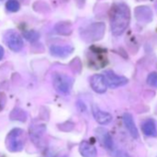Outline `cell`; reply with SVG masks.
<instances>
[{"label":"cell","instance_id":"6da1fadb","mask_svg":"<svg viewBox=\"0 0 157 157\" xmlns=\"http://www.w3.org/2000/svg\"><path fill=\"white\" fill-rule=\"evenodd\" d=\"M130 21L129 8L124 3L114 4L110 10V26L114 35H121L128 27Z\"/></svg>","mask_w":157,"mask_h":157},{"label":"cell","instance_id":"7a4b0ae2","mask_svg":"<svg viewBox=\"0 0 157 157\" xmlns=\"http://www.w3.org/2000/svg\"><path fill=\"white\" fill-rule=\"evenodd\" d=\"M26 141L25 132L21 128H13L7 135L5 144L7 149L11 152L22 151Z\"/></svg>","mask_w":157,"mask_h":157},{"label":"cell","instance_id":"3957f363","mask_svg":"<svg viewBox=\"0 0 157 157\" xmlns=\"http://www.w3.org/2000/svg\"><path fill=\"white\" fill-rule=\"evenodd\" d=\"M105 33V24L104 22H94L81 30V36L85 42H96L101 40Z\"/></svg>","mask_w":157,"mask_h":157},{"label":"cell","instance_id":"277c9868","mask_svg":"<svg viewBox=\"0 0 157 157\" xmlns=\"http://www.w3.org/2000/svg\"><path fill=\"white\" fill-rule=\"evenodd\" d=\"M72 82L73 80L66 74L56 72L53 76V85L55 89L62 94H69L72 86Z\"/></svg>","mask_w":157,"mask_h":157},{"label":"cell","instance_id":"5b68a950","mask_svg":"<svg viewBox=\"0 0 157 157\" xmlns=\"http://www.w3.org/2000/svg\"><path fill=\"white\" fill-rule=\"evenodd\" d=\"M4 41L7 45L15 52H19L23 47V41L21 35L15 31H8L4 35Z\"/></svg>","mask_w":157,"mask_h":157},{"label":"cell","instance_id":"8992f818","mask_svg":"<svg viewBox=\"0 0 157 157\" xmlns=\"http://www.w3.org/2000/svg\"><path fill=\"white\" fill-rule=\"evenodd\" d=\"M105 78L107 83V86L110 88H117V87H121L126 85L128 82V80L124 77V76H120L116 74L114 71L112 70H106L105 71Z\"/></svg>","mask_w":157,"mask_h":157},{"label":"cell","instance_id":"52a82bcc","mask_svg":"<svg viewBox=\"0 0 157 157\" xmlns=\"http://www.w3.org/2000/svg\"><path fill=\"white\" fill-rule=\"evenodd\" d=\"M92 89L97 94H104L106 92L107 83L105 81V78L102 74H94L92 76L90 80Z\"/></svg>","mask_w":157,"mask_h":157},{"label":"cell","instance_id":"ba28073f","mask_svg":"<svg viewBox=\"0 0 157 157\" xmlns=\"http://www.w3.org/2000/svg\"><path fill=\"white\" fill-rule=\"evenodd\" d=\"M135 18L140 23H149L152 20V11L149 7L140 6L135 10Z\"/></svg>","mask_w":157,"mask_h":157},{"label":"cell","instance_id":"9c48e42d","mask_svg":"<svg viewBox=\"0 0 157 157\" xmlns=\"http://www.w3.org/2000/svg\"><path fill=\"white\" fill-rule=\"evenodd\" d=\"M102 53L104 52H99L98 49L97 51H92L91 52V56L89 58L90 65L94 67V68H102L105 67L107 63L106 57L105 55Z\"/></svg>","mask_w":157,"mask_h":157},{"label":"cell","instance_id":"30bf717a","mask_svg":"<svg viewBox=\"0 0 157 157\" xmlns=\"http://www.w3.org/2000/svg\"><path fill=\"white\" fill-rule=\"evenodd\" d=\"M92 111H93V115H94V119L99 124H101V125H107V124H109L112 121V116L109 113L101 110L98 106L93 105Z\"/></svg>","mask_w":157,"mask_h":157},{"label":"cell","instance_id":"8fae6325","mask_svg":"<svg viewBox=\"0 0 157 157\" xmlns=\"http://www.w3.org/2000/svg\"><path fill=\"white\" fill-rule=\"evenodd\" d=\"M74 48L71 45H52L50 47V53L56 57L65 58L72 54Z\"/></svg>","mask_w":157,"mask_h":157},{"label":"cell","instance_id":"7c38bea8","mask_svg":"<svg viewBox=\"0 0 157 157\" xmlns=\"http://www.w3.org/2000/svg\"><path fill=\"white\" fill-rule=\"evenodd\" d=\"M95 132H96V135H97L100 142L103 144V146H105L108 150H112L114 143H113V140H112L109 132L106 129L103 128H96Z\"/></svg>","mask_w":157,"mask_h":157},{"label":"cell","instance_id":"4fadbf2b","mask_svg":"<svg viewBox=\"0 0 157 157\" xmlns=\"http://www.w3.org/2000/svg\"><path fill=\"white\" fill-rule=\"evenodd\" d=\"M123 121H124L125 127L127 128L130 136L134 139H138L139 138V131L136 128V125H135V122H134L132 116L129 113H125L123 116Z\"/></svg>","mask_w":157,"mask_h":157},{"label":"cell","instance_id":"5bb4252c","mask_svg":"<svg viewBox=\"0 0 157 157\" xmlns=\"http://www.w3.org/2000/svg\"><path fill=\"white\" fill-rule=\"evenodd\" d=\"M80 153L82 157H97V150L94 145L89 141H82L80 144Z\"/></svg>","mask_w":157,"mask_h":157},{"label":"cell","instance_id":"9a60e30c","mask_svg":"<svg viewBox=\"0 0 157 157\" xmlns=\"http://www.w3.org/2000/svg\"><path fill=\"white\" fill-rule=\"evenodd\" d=\"M141 130L146 136L156 137L157 136V128L153 119H147L141 125Z\"/></svg>","mask_w":157,"mask_h":157},{"label":"cell","instance_id":"2e32d148","mask_svg":"<svg viewBox=\"0 0 157 157\" xmlns=\"http://www.w3.org/2000/svg\"><path fill=\"white\" fill-rule=\"evenodd\" d=\"M44 132H45L44 125H33L30 128V136L33 141L36 144H38V141L42 139Z\"/></svg>","mask_w":157,"mask_h":157},{"label":"cell","instance_id":"e0dca14e","mask_svg":"<svg viewBox=\"0 0 157 157\" xmlns=\"http://www.w3.org/2000/svg\"><path fill=\"white\" fill-rule=\"evenodd\" d=\"M55 31L56 33L61 35H69L72 33V25L70 22L67 21L58 22L55 26Z\"/></svg>","mask_w":157,"mask_h":157},{"label":"cell","instance_id":"ac0fdd59","mask_svg":"<svg viewBox=\"0 0 157 157\" xmlns=\"http://www.w3.org/2000/svg\"><path fill=\"white\" fill-rule=\"evenodd\" d=\"M10 117L11 120H18V121H21V122H24L26 119H27V114L24 110L21 109V108H14L10 115Z\"/></svg>","mask_w":157,"mask_h":157},{"label":"cell","instance_id":"d6986e66","mask_svg":"<svg viewBox=\"0 0 157 157\" xmlns=\"http://www.w3.org/2000/svg\"><path fill=\"white\" fill-rule=\"evenodd\" d=\"M6 8L10 12H17L20 10V3L17 0H9L6 4Z\"/></svg>","mask_w":157,"mask_h":157},{"label":"cell","instance_id":"ffe728a7","mask_svg":"<svg viewBox=\"0 0 157 157\" xmlns=\"http://www.w3.org/2000/svg\"><path fill=\"white\" fill-rule=\"evenodd\" d=\"M24 37H25L28 41L33 43V42H35V41H37V40L39 39L40 35H39V33H38L37 32H35V31H28V32L24 33Z\"/></svg>","mask_w":157,"mask_h":157},{"label":"cell","instance_id":"44dd1931","mask_svg":"<svg viewBox=\"0 0 157 157\" xmlns=\"http://www.w3.org/2000/svg\"><path fill=\"white\" fill-rule=\"evenodd\" d=\"M147 83L151 85V87L157 88V73L156 72H151L149 74L147 77Z\"/></svg>","mask_w":157,"mask_h":157},{"label":"cell","instance_id":"7402d4cb","mask_svg":"<svg viewBox=\"0 0 157 157\" xmlns=\"http://www.w3.org/2000/svg\"><path fill=\"white\" fill-rule=\"evenodd\" d=\"M6 104V96L2 94H0V110H2Z\"/></svg>","mask_w":157,"mask_h":157},{"label":"cell","instance_id":"603a6c76","mask_svg":"<svg viewBox=\"0 0 157 157\" xmlns=\"http://www.w3.org/2000/svg\"><path fill=\"white\" fill-rule=\"evenodd\" d=\"M116 157H128L127 153H125L124 151H117Z\"/></svg>","mask_w":157,"mask_h":157},{"label":"cell","instance_id":"cb8c5ba5","mask_svg":"<svg viewBox=\"0 0 157 157\" xmlns=\"http://www.w3.org/2000/svg\"><path fill=\"white\" fill-rule=\"evenodd\" d=\"M76 1H77V4H78V7H82V6L84 5L85 0H76Z\"/></svg>","mask_w":157,"mask_h":157},{"label":"cell","instance_id":"d4e9b609","mask_svg":"<svg viewBox=\"0 0 157 157\" xmlns=\"http://www.w3.org/2000/svg\"><path fill=\"white\" fill-rule=\"evenodd\" d=\"M3 56H4V49L1 45H0V60L3 58Z\"/></svg>","mask_w":157,"mask_h":157}]
</instances>
